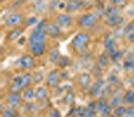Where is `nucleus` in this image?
Here are the masks:
<instances>
[{"mask_svg": "<svg viewBox=\"0 0 134 117\" xmlns=\"http://www.w3.org/2000/svg\"><path fill=\"white\" fill-rule=\"evenodd\" d=\"M90 42V35L87 32L80 31L74 36V38L71 41V47L74 53L78 55H82L86 52L88 46Z\"/></svg>", "mask_w": 134, "mask_h": 117, "instance_id": "1", "label": "nucleus"}, {"mask_svg": "<svg viewBox=\"0 0 134 117\" xmlns=\"http://www.w3.org/2000/svg\"><path fill=\"white\" fill-rule=\"evenodd\" d=\"M32 83V75L29 73H24L18 75L14 78L13 82L11 83V86L9 88V92L20 93L22 91L30 87V84Z\"/></svg>", "mask_w": 134, "mask_h": 117, "instance_id": "2", "label": "nucleus"}, {"mask_svg": "<svg viewBox=\"0 0 134 117\" xmlns=\"http://www.w3.org/2000/svg\"><path fill=\"white\" fill-rule=\"evenodd\" d=\"M16 68L20 71H30L35 67L34 57L31 55H24L20 57L15 63Z\"/></svg>", "mask_w": 134, "mask_h": 117, "instance_id": "3", "label": "nucleus"}, {"mask_svg": "<svg viewBox=\"0 0 134 117\" xmlns=\"http://www.w3.org/2000/svg\"><path fill=\"white\" fill-rule=\"evenodd\" d=\"M97 22V16L93 13H85L79 17L78 23L82 28L90 29L95 26Z\"/></svg>", "mask_w": 134, "mask_h": 117, "instance_id": "4", "label": "nucleus"}, {"mask_svg": "<svg viewBox=\"0 0 134 117\" xmlns=\"http://www.w3.org/2000/svg\"><path fill=\"white\" fill-rule=\"evenodd\" d=\"M96 111L101 117H109L113 113V109L110 107L108 101H106L104 98H99V100H97V110Z\"/></svg>", "mask_w": 134, "mask_h": 117, "instance_id": "5", "label": "nucleus"}, {"mask_svg": "<svg viewBox=\"0 0 134 117\" xmlns=\"http://www.w3.org/2000/svg\"><path fill=\"white\" fill-rule=\"evenodd\" d=\"M23 21V15L18 12L10 13L5 18V25L8 28H15L18 27Z\"/></svg>", "mask_w": 134, "mask_h": 117, "instance_id": "6", "label": "nucleus"}, {"mask_svg": "<svg viewBox=\"0 0 134 117\" xmlns=\"http://www.w3.org/2000/svg\"><path fill=\"white\" fill-rule=\"evenodd\" d=\"M47 32L44 31H38L34 29L28 37V46L29 44H35V43H47Z\"/></svg>", "mask_w": 134, "mask_h": 117, "instance_id": "7", "label": "nucleus"}, {"mask_svg": "<svg viewBox=\"0 0 134 117\" xmlns=\"http://www.w3.org/2000/svg\"><path fill=\"white\" fill-rule=\"evenodd\" d=\"M22 99L23 98L20 95V93L9 92L6 96V103L9 107H12L14 109H16V108H19Z\"/></svg>", "mask_w": 134, "mask_h": 117, "instance_id": "8", "label": "nucleus"}, {"mask_svg": "<svg viewBox=\"0 0 134 117\" xmlns=\"http://www.w3.org/2000/svg\"><path fill=\"white\" fill-rule=\"evenodd\" d=\"M46 82H47V87H51V88H55V87H58L60 82V73H59V71H58V70H53V71H51V72L47 74Z\"/></svg>", "mask_w": 134, "mask_h": 117, "instance_id": "9", "label": "nucleus"}, {"mask_svg": "<svg viewBox=\"0 0 134 117\" xmlns=\"http://www.w3.org/2000/svg\"><path fill=\"white\" fill-rule=\"evenodd\" d=\"M103 44H104L105 52H106L109 55H112L113 53H115V52L118 49V48H117V42L115 41V37L110 35H108L105 36Z\"/></svg>", "mask_w": 134, "mask_h": 117, "instance_id": "10", "label": "nucleus"}, {"mask_svg": "<svg viewBox=\"0 0 134 117\" xmlns=\"http://www.w3.org/2000/svg\"><path fill=\"white\" fill-rule=\"evenodd\" d=\"M28 51L30 55L34 58H40L46 54L47 52V43H35V44H29Z\"/></svg>", "mask_w": 134, "mask_h": 117, "instance_id": "11", "label": "nucleus"}, {"mask_svg": "<svg viewBox=\"0 0 134 117\" xmlns=\"http://www.w3.org/2000/svg\"><path fill=\"white\" fill-rule=\"evenodd\" d=\"M77 83L82 89H90V87L92 86V75L90 73H82L78 76Z\"/></svg>", "mask_w": 134, "mask_h": 117, "instance_id": "12", "label": "nucleus"}, {"mask_svg": "<svg viewBox=\"0 0 134 117\" xmlns=\"http://www.w3.org/2000/svg\"><path fill=\"white\" fill-rule=\"evenodd\" d=\"M55 22L62 28H69L73 23V18L70 13H60L57 16Z\"/></svg>", "mask_w": 134, "mask_h": 117, "instance_id": "13", "label": "nucleus"}, {"mask_svg": "<svg viewBox=\"0 0 134 117\" xmlns=\"http://www.w3.org/2000/svg\"><path fill=\"white\" fill-rule=\"evenodd\" d=\"M47 35L52 37V38H59L62 35V27L54 21L48 23L47 28Z\"/></svg>", "mask_w": 134, "mask_h": 117, "instance_id": "14", "label": "nucleus"}, {"mask_svg": "<svg viewBox=\"0 0 134 117\" xmlns=\"http://www.w3.org/2000/svg\"><path fill=\"white\" fill-rule=\"evenodd\" d=\"M123 22H124V18L121 15L110 16V17H107L105 20V23L110 27H119Z\"/></svg>", "mask_w": 134, "mask_h": 117, "instance_id": "15", "label": "nucleus"}, {"mask_svg": "<svg viewBox=\"0 0 134 117\" xmlns=\"http://www.w3.org/2000/svg\"><path fill=\"white\" fill-rule=\"evenodd\" d=\"M123 69L126 72L134 71V54L131 53L123 60Z\"/></svg>", "mask_w": 134, "mask_h": 117, "instance_id": "16", "label": "nucleus"}, {"mask_svg": "<svg viewBox=\"0 0 134 117\" xmlns=\"http://www.w3.org/2000/svg\"><path fill=\"white\" fill-rule=\"evenodd\" d=\"M48 96V90L47 87L43 86H40L37 87V89L35 90V100L37 102H42L44 101Z\"/></svg>", "mask_w": 134, "mask_h": 117, "instance_id": "17", "label": "nucleus"}, {"mask_svg": "<svg viewBox=\"0 0 134 117\" xmlns=\"http://www.w3.org/2000/svg\"><path fill=\"white\" fill-rule=\"evenodd\" d=\"M22 98L26 103H31L34 100H35V90L32 87H28L23 91Z\"/></svg>", "mask_w": 134, "mask_h": 117, "instance_id": "18", "label": "nucleus"}, {"mask_svg": "<svg viewBox=\"0 0 134 117\" xmlns=\"http://www.w3.org/2000/svg\"><path fill=\"white\" fill-rule=\"evenodd\" d=\"M22 28L21 27H15V28H12L9 32H8V35H7V38L10 41H18L20 37L22 36Z\"/></svg>", "mask_w": 134, "mask_h": 117, "instance_id": "19", "label": "nucleus"}, {"mask_svg": "<svg viewBox=\"0 0 134 117\" xmlns=\"http://www.w3.org/2000/svg\"><path fill=\"white\" fill-rule=\"evenodd\" d=\"M109 62H110V57L108 55L107 53H102L99 55V58H98V66L102 70L107 68L109 66Z\"/></svg>", "mask_w": 134, "mask_h": 117, "instance_id": "20", "label": "nucleus"}, {"mask_svg": "<svg viewBox=\"0 0 134 117\" xmlns=\"http://www.w3.org/2000/svg\"><path fill=\"white\" fill-rule=\"evenodd\" d=\"M123 103L129 106H134V90H128L122 96Z\"/></svg>", "mask_w": 134, "mask_h": 117, "instance_id": "21", "label": "nucleus"}, {"mask_svg": "<svg viewBox=\"0 0 134 117\" xmlns=\"http://www.w3.org/2000/svg\"><path fill=\"white\" fill-rule=\"evenodd\" d=\"M82 7V2L79 0H72L70 2H68L67 5V11L68 13H72V12H76L78 10H80Z\"/></svg>", "mask_w": 134, "mask_h": 117, "instance_id": "22", "label": "nucleus"}, {"mask_svg": "<svg viewBox=\"0 0 134 117\" xmlns=\"http://www.w3.org/2000/svg\"><path fill=\"white\" fill-rule=\"evenodd\" d=\"M126 113H127V107L121 104L113 109L112 115L114 117H126Z\"/></svg>", "mask_w": 134, "mask_h": 117, "instance_id": "23", "label": "nucleus"}, {"mask_svg": "<svg viewBox=\"0 0 134 117\" xmlns=\"http://www.w3.org/2000/svg\"><path fill=\"white\" fill-rule=\"evenodd\" d=\"M107 83L111 87H118L120 86V79L114 73H110L107 76Z\"/></svg>", "mask_w": 134, "mask_h": 117, "instance_id": "24", "label": "nucleus"}, {"mask_svg": "<svg viewBox=\"0 0 134 117\" xmlns=\"http://www.w3.org/2000/svg\"><path fill=\"white\" fill-rule=\"evenodd\" d=\"M48 58H49V61L54 64H58L60 59L62 58L60 57V53L59 51V48H54L49 51V54H48Z\"/></svg>", "mask_w": 134, "mask_h": 117, "instance_id": "25", "label": "nucleus"}, {"mask_svg": "<svg viewBox=\"0 0 134 117\" xmlns=\"http://www.w3.org/2000/svg\"><path fill=\"white\" fill-rule=\"evenodd\" d=\"M47 2L43 1V0H37L36 3L34 4V11L38 14L43 13L47 10Z\"/></svg>", "mask_w": 134, "mask_h": 117, "instance_id": "26", "label": "nucleus"}, {"mask_svg": "<svg viewBox=\"0 0 134 117\" xmlns=\"http://www.w3.org/2000/svg\"><path fill=\"white\" fill-rule=\"evenodd\" d=\"M44 79V73L42 71H36L32 74V83L34 85H40Z\"/></svg>", "mask_w": 134, "mask_h": 117, "instance_id": "27", "label": "nucleus"}, {"mask_svg": "<svg viewBox=\"0 0 134 117\" xmlns=\"http://www.w3.org/2000/svg\"><path fill=\"white\" fill-rule=\"evenodd\" d=\"M105 14L107 15V17H110V16H115V15H120V11H119V8L118 7L114 6V5H109V6L106 7L105 9Z\"/></svg>", "mask_w": 134, "mask_h": 117, "instance_id": "28", "label": "nucleus"}, {"mask_svg": "<svg viewBox=\"0 0 134 117\" xmlns=\"http://www.w3.org/2000/svg\"><path fill=\"white\" fill-rule=\"evenodd\" d=\"M123 102V99H122V97L121 96H117V95H115L113 96L109 101H108V104L110 105V107L112 108V109H114L115 107H117V106H119L121 105V103Z\"/></svg>", "mask_w": 134, "mask_h": 117, "instance_id": "29", "label": "nucleus"}, {"mask_svg": "<svg viewBox=\"0 0 134 117\" xmlns=\"http://www.w3.org/2000/svg\"><path fill=\"white\" fill-rule=\"evenodd\" d=\"M110 57V61L112 63H114V64H117V63H119L121 61V59L123 58V53L121 52L120 49H117L115 53H113L112 55H109Z\"/></svg>", "mask_w": 134, "mask_h": 117, "instance_id": "30", "label": "nucleus"}, {"mask_svg": "<svg viewBox=\"0 0 134 117\" xmlns=\"http://www.w3.org/2000/svg\"><path fill=\"white\" fill-rule=\"evenodd\" d=\"M75 100V94L73 91L69 90L64 96V102L67 104H72Z\"/></svg>", "mask_w": 134, "mask_h": 117, "instance_id": "31", "label": "nucleus"}, {"mask_svg": "<svg viewBox=\"0 0 134 117\" xmlns=\"http://www.w3.org/2000/svg\"><path fill=\"white\" fill-rule=\"evenodd\" d=\"M47 25H48V23H47V21L44 20V19H42V20L38 21V23L34 26V29L35 30H38V31H47Z\"/></svg>", "mask_w": 134, "mask_h": 117, "instance_id": "32", "label": "nucleus"}, {"mask_svg": "<svg viewBox=\"0 0 134 117\" xmlns=\"http://www.w3.org/2000/svg\"><path fill=\"white\" fill-rule=\"evenodd\" d=\"M15 115V112H14V108L12 107H7L4 110L1 112V117H13Z\"/></svg>", "mask_w": 134, "mask_h": 117, "instance_id": "33", "label": "nucleus"}, {"mask_svg": "<svg viewBox=\"0 0 134 117\" xmlns=\"http://www.w3.org/2000/svg\"><path fill=\"white\" fill-rule=\"evenodd\" d=\"M71 63H72L71 60L68 57H62L58 64H59V66H60V68H65V67H69L71 65Z\"/></svg>", "mask_w": 134, "mask_h": 117, "instance_id": "34", "label": "nucleus"}, {"mask_svg": "<svg viewBox=\"0 0 134 117\" xmlns=\"http://www.w3.org/2000/svg\"><path fill=\"white\" fill-rule=\"evenodd\" d=\"M37 23H38V20L35 16H30V17L26 18V20H25L26 26H35Z\"/></svg>", "mask_w": 134, "mask_h": 117, "instance_id": "35", "label": "nucleus"}, {"mask_svg": "<svg viewBox=\"0 0 134 117\" xmlns=\"http://www.w3.org/2000/svg\"><path fill=\"white\" fill-rule=\"evenodd\" d=\"M111 4L116 7H123L127 4V0H110Z\"/></svg>", "mask_w": 134, "mask_h": 117, "instance_id": "36", "label": "nucleus"}, {"mask_svg": "<svg viewBox=\"0 0 134 117\" xmlns=\"http://www.w3.org/2000/svg\"><path fill=\"white\" fill-rule=\"evenodd\" d=\"M102 71H103V70L101 69V68L99 67V66H98V65H96V66H94L93 70H92V74H93L94 76L98 77V78H100L101 74H102Z\"/></svg>", "mask_w": 134, "mask_h": 117, "instance_id": "37", "label": "nucleus"}, {"mask_svg": "<svg viewBox=\"0 0 134 117\" xmlns=\"http://www.w3.org/2000/svg\"><path fill=\"white\" fill-rule=\"evenodd\" d=\"M49 117H63L60 112L57 108H53L52 110L49 111Z\"/></svg>", "mask_w": 134, "mask_h": 117, "instance_id": "38", "label": "nucleus"}, {"mask_svg": "<svg viewBox=\"0 0 134 117\" xmlns=\"http://www.w3.org/2000/svg\"><path fill=\"white\" fill-rule=\"evenodd\" d=\"M59 3H60V0H53L51 3H49V7L53 9V10H59Z\"/></svg>", "mask_w": 134, "mask_h": 117, "instance_id": "39", "label": "nucleus"}, {"mask_svg": "<svg viewBox=\"0 0 134 117\" xmlns=\"http://www.w3.org/2000/svg\"><path fill=\"white\" fill-rule=\"evenodd\" d=\"M126 117H134V106L127 107V113H126Z\"/></svg>", "mask_w": 134, "mask_h": 117, "instance_id": "40", "label": "nucleus"}, {"mask_svg": "<svg viewBox=\"0 0 134 117\" xmlns=\"http://www.w3.org/2000/svg\"><path fill=\"white\" fill-rule=\"evenodd\" d=\"M127 14L128 15H130V16H134V7H132L130 10H128Z\"/></svg>", "mask_w": 134, "mask_h": 117, "instance_id": "41", "label": "nucleus"}, {"mask_svg": "<svg viewBox=\"0 0 134 117\" xmlns=\"http://www.w3.org/2000/svg\"><path fill=\"white\" fill-rule=\"evenodd\" d=\"M130 83H131V85H132V87H133V89H134V76L130 79Z\"/></svg>", "mask_w": 134, "mask_h": 117, "instance_id": "42", "label": "nucleus"}, {"mask_svg": "<svg viewBox=\"0 0 134 117\" xmlns=\"http://www.w3.org/2000/svg\"><path fill=\"white\" fill-rule=\"evenodd\" d=\"M13 117H22V115H20L18 113H15V115H14Z\"/></svg>", "mask_w": 134, "mask_h": 117, "instance_id": "43", "label": "nucleus"}, {"mask_svg": "<svg viewBox=\"0 0 134 117\" xmlns=\"http://www.w3.org/2000/svg\"><path fill=\"white\" fill-rule=\"evenodd\" d=\"M132 29L134 30V23H132Z\"/></svg>", "mask_w": 134, "mask_h": 117, "instance_id": "44", "label": "nucleus"}, {"mask_svg": "<svg viewBox=\"0 0 134 117\" xmlns=\"http://www.w3.org/2000/svg\"><path fill=\"white\" fill-rule=\"evenodd\" d=\"M94 117H101V116H99V115H95Z\"/></svg>", "mask_w": 134, "mask_h": 117, "instance_id": "45", "label": "nucleus"}, {"mask_svg": "<svg viewBox=\"0 0 134 117\" xmlns=\"http://www.w3.org/2000/svg\"><path fill=\"white\" fill-rule=\"evenodd\" d=\"M132 53H133V54H134V47H133V52H132Z\"/></svg>", "mask_w": 134, "mask_h": 117, "instance_id": "46", "label": "nucleus"}, {"mask_svg": "<svg viewBox=\"0 0 134 117\" xmlns=\"http://www.w3.org/2000/svg\"><path fill=\"white\" fill-rule=\"evenodd\" d=\"M109 117H114V116H113V115H111V116H109Z\"/></svg>", "mask_w": 134, "mask_h": 117, "instance_id": "47", "label": "nucleus"}]
</instances>
